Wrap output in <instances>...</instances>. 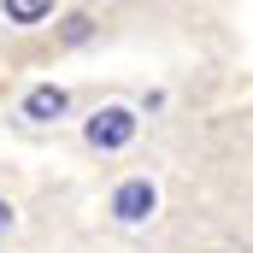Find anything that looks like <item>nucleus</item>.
<instances>
[{"label": "nucleus", "mask_w": 253, "mask_h": 253, "mask_svg": "<svg viewBox=\"0 0 253 253\" xmlns=\"http://www.w3.org/2000/svg\"><path fill=\"white\" fill-rule=\"evenodd\" d=\"M129 135H135V112L129 106H106V112L88 118V147H100V153L129 147Z\"/></svg>", "instance_id": "obj_1"}, {"label": "nucleus", "mask_w": 253, "mask_h": 253, "mask_svg": "<svg viewBox=\"0 0 253 253\" xmlns=\"http://www.w3.org/2000/svg\"><path fill=\"white\" fill-rule=\"evenodd\" d=\"M53 6L47 0H6V24H42Z\"/></svg>", "instance_id": "obj_4"}, {"label": "nucleus", "mask_w": 253, "mask_h": 253, "mask_svg": "<svg viewBox=\"0 0 253 253\" xmlns=\"http://www.w3.org/2000/svg\"><path fill=\"white\" fill-rule=\"evenodd\" d=\"M6 224H12V206H6V200H0V230H6Z\"/></svg>", "instance_id": "obj_5"}, {"label": "nucleus", "mask_w": 253, "mask_h": 253, "mask_svg": "<svg viewBox=\"0 0 253 253\" xmlns=\"http://www.w3.org/2000/svg\"><path fill=\"white\" fill-rule=\"evenodd\" d=\"M59 112H65V88H53V83H42V88L24 94V118L47 124V118H59Z\"/></svg>", "instance_id": "obj_3"}, {"label": "nucleus", "mask_w": 253, "mask_h": 253, "mask_svg": "<svg viewBox=\"0 0 253 253\" xmlns=\"http://www.w3.org/2000/svg\"><path fill=\"white\" fill-rule=\"evenodd\" d=\"M153 206H159V194H153V183H147V177H129V183H118V194H112V212H118L124 224L153 218Z\"/></svg>", "instance_id": "obj_2"}]
</instances>
